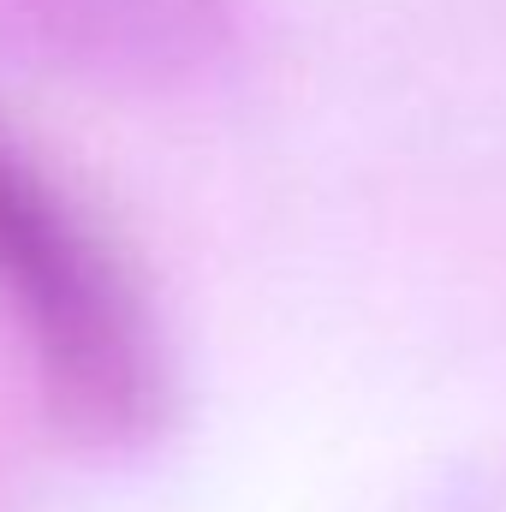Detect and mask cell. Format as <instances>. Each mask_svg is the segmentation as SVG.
Returning a JSON list of instances; mask_svg holds the SVG:
<instances>
[{
  "instance_id": "obj_1",
  "label": "cell",
  "mask_w": 506,
  "mask_h": 512,
  "mask_svg": "<svg viewBox=\"0 0 506 512\" xmlns=\"http://www.w3.org/2000/svg\"><path fill=\"white\" fill-rule=\"evenodd\" d=\"M0 304L66 441L137 453L173 423V358L137 274L12 126H0Z\"/></svg>"
},
{
  "instance_id": "obj_2",
  "label": "cell",
  "mask_w": 506,
  "mask_h": 512,
  "mask_svg": "<svg viewBox=\"0 0 506 512\" xmlns=\"http://www.w3.org/2000/svg\"><path fill=\"white\" fill-rule=\"evenodd\" d=\"M0 24L108 90H191L239 48V0H0Z\"/></svg>"
}]
</instances>
